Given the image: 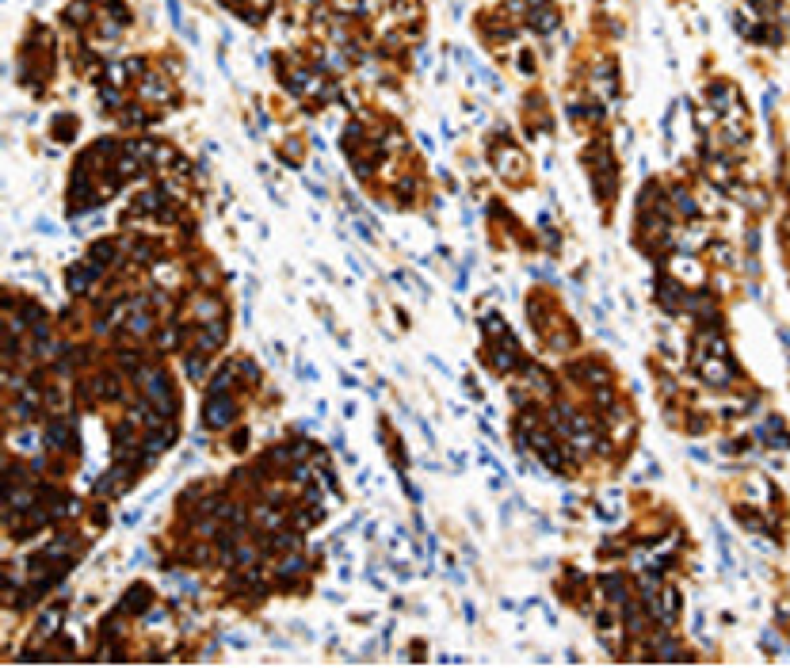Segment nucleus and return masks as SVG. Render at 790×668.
<instances>
[{
    "label": "nucleus",
    "mask_w": 790,
    "mask_h": 668,
    "mask_svg": "<svg viewBox=\"0 0 790 668\" xmlns=\"http://www.w3.org/2000/svg\"><path fill=\"white\" fill-rule=\"evenodd\" d=\"M233 378H237V363H225L214 371V378H210V394H225V389L233 386Z\"/></svg>",
    "instance_id": "nucleus-15"
},
{
    "label": "nucleus",
    "mask_w": 790,
    "mask_h": 668,
    "mask_svg": "<svg viewBox=\"0 0 790 668\" xmlns=\"http://www.w3.org/2000/svg\"><path fill=\"white\" fill-rule=\"evenodd\" d=\"M46 447H58V451L77 447V436H73V428L65 424V420H54V424L46 428Z\"/></svg>",
    "instance_id": "nucleus-8"
},
{
    "label": "nucleus",
    "mask_w": 790,
    "mask_h": 668,
    "mask_svg": "<svg viewBox=\"0 0 790 668\" xmlns=\"http://www.w3.org/2000/svg\"><path fill=\"white\" fill-rule=\"evenodd\" d=\"M122 122H126V126H142V122H145V111H142V107H126V111H122Z\"/></svg>",
    "instance_id": "nucleus-26"
},
{
    "label": "nucleus",
    "mask_w": 790,
    "mask_h": 668,
    "mask_svg": "<svg viewBox=\"0 0 790 668\" xmlns=\"http://www.w3.org/2000/svg\"><path fill=\"white\" fill-rule=\"evenodd\" d=\"M676 207H680V214H683V218H695V214H699L695 199H691V195L683 191V187H680V191H676Z\"/></svg>",
    "instance_id": "nucleus-24"
},
{
    "label": "nucleus",
    "mask_w": 790,
    "mask_h": 668,
    "mask_svg": "<svg viewBox=\"0 0 790 668\" xmlns=\"http://www.w3.org/2000/svg\"><path fill=\"white\" fill-rule=\"evenodd\" d=\"M122 611H130V615H137V607H145V611H149V588H145V584H134V588H130L126 592V596H122V604H119Z\"/></svg>",
    "instance_id": "nucleus-12"
},
{
    "label": "nucleus",
    "mask_w": 790,
    "mask_h": 668,
    "mask_svg": "<svg viewBox=\"0 0 790 668\" xmlns=\"http://www.w3.org/2000/svg\"><path fill=\"white\" fill-rule=\"evenodd\" d=\"M676 272H680L683 283H703V267H699L691 256H680V260H676Z\"/></svg>",
    "instance_id": "nucleus-18"
},
{
    "label": "nucleus",
    "mask_w": 790,
    "mask_h": 668,
    "mask_svg": "<svg viewBox=\"0 0 790 668\" xmlns=\"http://www.w3.org/2000/svg\"><path fill=\"white\" fill-rule=\"evenodd\" d=\"M233 417H237V401L225 394H207V409H202V424L207 428H230Z\"/></svg>",
    "instance_id": "nucleus-3"
},
{
    "label": "nucleus",
    "mask_w": 790,
    "mask_h": 668,
    "mask_svg": "<svg viewBox=\"0 0 790 668\" xmlns=\"http://www.w3.org/2000/svg\"><path fill=\"white\" fill-rule=\"evenodd\" d=\"M489 363H493L496 374L516 371V344L512 340H500V344H489Z\"/></svg>",
    "instance_id": "nucleus-5"
},
{
    "label": "nucleus",
    "mask_w": 790,
    "mask_h": 668,
    "mask_svg": "<svg viewBox=\"0 0 790 668\" xmlns=\"http://www.w3.org/2000/svg\"><path fill=\"white\" fill-rule=\"evenodd\" d=\"M527 23H531L539 35H550V31L558 27V12L546 8V4H539V8H531V12H527Z\"/></svg>",
    "instance_id": "nucleus-9"
},
{
    "label": "nucleus",
    "mask_w": 790,
    "mask_h": 668,
    "mask_svg": "<svg viewBox=\"0 0 790 668\" xmlns=\"http://www.w3.org/2000/svg\"><path fill=\"white\" fill-rule=\"evenodd\" d=\"M195 317H199V321H207V317H222V302H218V298H199V302H195Z\"/></svg>",
    "instance_id": "nucleus-19"
},
{
    "label": "nucleus",
    "mask_w": 790,
    "mask_h": 668,
    "mask_svg": "<svg viewBox=\"0 0 790 668\" xmlns=\"http://www.w3.org/2000/svg\"><path fill=\"white\" fill-rule=\"evenodd\" d=\"M222 344H225V321H218L214 329L207 325V329L199 332V340H195V348H199V352H214V348H222Z\"/></svg>",
    "instance_id": "nucleus-10"
},
{
    "label": "nucleus",
    "mask_w": 790,
    "mask_h": 668,
    "mask_svg": "<svg viewBox=\"0 0 790 668\" xmlns=\"http://www.w3.org/2000/svg\"><path fill=\"white\" fill-rule=\"evenodd\" d=\"M103 267L92 264V260H84V264H73L69 272H65V287H69V295H88L92 290V283L100 279Z\"/></svg>",
    "instance_id": "nucleus-4"
},
{
    "label": "nucleus",
    "mask_w": 790,
    "mask_h": 668,
    "mask_svg": "<svg viewBox=\"0 0 790 668\" xmlns=\"http://www.w3.org/2000/svg\"><path fill=\"white\" fill-rule=\"evenodd\" d=\"M569 378L573 382H584V386H604L607 382V366L599 363H569Z\"/></svg>",
    "instance_id": "nucleus-6"
},
{
    "label": "nucleus",
    "mask_w": 790,
    "mask_h": 668,
    "mask_svg": "<svg viewBox=\"0 0 790 668\" xmlns=\"http://www.w3.org/2000/svg\"><path fill=\"white\" fill-rule=\"evenodd\" d=\"M237 374H244V378H248L252 386H256V382H260V371H256V363H252V359H244V363H237Z\"/></svg>",
    "instance_id": "nucleus-28"
},
{
    "label": "nucleus",
    "mask_w": 790,
    "mask_h": 668,
    "mask_svg": "<svg viewBox=\"0 0 790 668\" xmlns=\"http://www.w3.org/2000/svg\"><path fill=\"white\" fill-rule=\"evenodd\" d=\"M58 122H61V126H54V134H58V138H61V142H69V138H73V134H77V126H73V119H69V115H65V119H58Z\"/></svg>",
    "instance_id": "nucleus-27"
},
{
    "label": "nucleus",
    "mask_w": 790,
    "mask_h": 668,
    "mask_svg": "<svg viewBox=\"0 0 790 668\" xmlns=\"http://www.w3.org/2000/svg\"><path fill=\"white\" fill-rule=\"evenodd\" d=\"M149 317H145L142 313V309H134V317H130V332H134V336H145V332H149Z\"/></svg>",
    "instance_id": "nucleus-25"
},
{
    "label": "nucleus",
    "mask_w": 790,
    "mask_h": 668,
    "mask_svg": "<svg viewBox=\"0 0 790 668\" xmlns=\"http://www.w3.org/2000/svg\"><path fill=\"white\" fill-rule=\"evenodd\" d=\"M695 371H699V378H703L706 386H729V382L737 378L729 355H714V352H699Z\"/></svg>",
    "instance_id": "nucleus-2"
},
{
    "label": "nucleus",
    "mask_w": 790,
    "mask_h": 668,
    "mask_svg": "<svg viewBox=\"0 0 790 668\" xmlns=\"http://www.w3.org/2000/svg\"><path fill=\"white\" fill-rule=\"evenodd\" d=\"M58 626H61V611H58V607H50V611H46L43 618H38V638H46V634H54V630H58Z\"/></svg>",
    "instance_id": "nucleus-21"
},
{
    "label": "nucleus",
    "mask_w": 790,
    "mask_h": 668,
    "mask_svg": "<svg viewBox=\"0 0 790 668\" xmlns=\"http://www.w3.org/2000/svg\"><path fill=\"white\" fill-rule=\"evenodd\" d=\"M115 256H119V241H96L92 252H88V260H92V264H100V267H111V264H115Z\"/></svg>",
    "instance_id": "nucleus-11"
},
{
    "label": "nucleus",
    "mask_w": 790,
    "mask_h": 668,
    "mask_svg": "<svg viewBox=\"0 0 790 668\" xmlns=\"http://www.w3.org/2000/svg\"><path fill=\"white\" fill-rule=\"evenodd\" d=\"M84 4H88V0H84ZM84 4H73L69 8V23H80V20H88V8Z\"/></svg>",
    "instance_id": "nucleus-29"
},
{
    "label": "nucleus",
    "mask_w": 790,
    "mask_h": 668,
    "mask_svg": "<svg viewBox=\"0 0 790 668\" xmlns=\"http://www.w3.org/2000/svg\"><path fill=\"white\" fill-rule=\"evenodd\" d=\"M142 96H145V100H153V103H168V100H172V84H168L161 73H145V77H142Z\"/></svg>",
    "instance_id": "nucleus-7"
},
{
    "label": "nucleus",
    "mask_w": 790,
    "mask_h": 668,
    "mask_svg": "<svg viewBox=\"0 0 790 668\" xmlns=\"http://www.w3.org/2000/svg\"><path fill=\"white\" fill-rule=\"evenodd\" d=\"M187 374H191L195 382L207 374V352H191V355H187Z\"/></svg>",
    "instance_id": "nucleus-23"
},
{
    "label": "nucleus",
    "mask_w": 790,
    "mask_h": 668,
    "mask_svg": "<svg viewBox=\"0 0 790 668\" xmlns=\"http://www.w3.org/2000/svg\"><path fill=\"white\" fill-rule=\"evenodd\" d=\"M657 298H661V302H664V309H680L676 302H680V298H683V290L676 287V283H661V290H657Z\"/></svg>",
    "instance_id": "nucleus-20"
},
{
    "label": "nucleus",
    "mask_w": 790,
    "mask_h": 668,
    "mask_svg": "<svg viewBox=\"0 0 790 668\" xmlns=\"http://www.w3.org/2000/svg\"><path fill=\"white\" fill-rule=\"evenodd\" d=\"M283 519H279V512H271V508H256V527L260 531H275Z\"/></svg>",
    "instance_id": "nucleus-22"
},
{
    "label": "nucleus",
    "mask_w": 790,
    "mask_h": 668,
    "mask_svg": "<svg viewBox=\"0 0 790 668\" xmlns=\"http://www.w3.org/2000/svg\"><path fill=\"white\" fill-rule=\"evenodd\" d=\"M599 588L611 596V604H618V607H626L630 604V596H626V584H623V577H599Z\"/></svg>",
    "instance_id": "nucleus-13"
},
{
    "label": "nucleus",
    "mask_w": 790,
    "mask_h": 668,
    "mask_svg": "<svg viewBox=\"0 0 790 668\" xmlns=\"http://www.w3.org/2000/svg\"><path fill=\"white\" fill-rule=\"evenodd\" d=\"M96 394H100L103 397V401H119V397H122V386H119V374H100V378H96Z\"/></svg>",
    "instance_id": "nucleus-14"
},
{
    "label": "nucleus",
    "mask_w": 790,
    "mask_h": 668,
    "mask_svg": "<svg viewBox=\"0 0 790 668\" xmlns=\"http://www.w3.org/2000/svg\"><path fill=\"white\" fill-rule=\"evenodd\" d=\"M523 374H527V382H531V386L539 389V397H550V394H553V386H550V374L542 371V366L527 363V366H523Z\"/></svg>",
    "instance_id": "nucleus-16"
},
{
    "label": "nucleus",
    "mask_w": 790,
    "mask_h": 668,
    "mask_svg": "<svg viewBox=\"0 0 790 668\" xmlns=\"http://www.w3.org/2000/svg\"><path fill=\"white\" fill-rule=\"evenodd\" d=\"M137 378H142V389H145V401H149V409L157 413V417L172 420L180 405H176V394H172V386H168V374L161 371V366H149V371H142Z\"/></svg>",
    "instance_id": "nucleus-1"
},
{
    "label": "nucleus",
    "mask_w": 790,
    "mask_h": 668,
    "mask_svg": "<svg viewBox=\"0 0 790 668\" xmlns=\"http://www.w3.org/2000/svg\"><path fill=\"white\" fill-rule=\"evenodd\" d=\"M302 569H306L302 554H290V558H283L279 565H275V577H279V581H290V577H298Z\"/></svg>",
    "instance_id": "nucleus-17"
}]
</instances>
